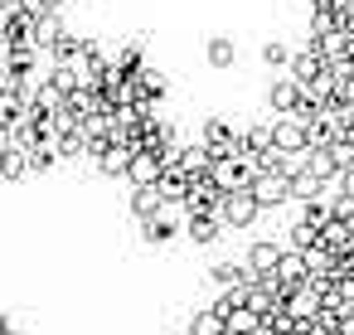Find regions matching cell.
<instances>
[{
	"label": "cell",
	"mask_w": 354,
	"mask_h": 335,
	"mask_svg": "<svg viewBox=\"0 0 354 335\" xmlns=\"http://www.w3.org/2000/svg\"><path fill=\"white\" fill-rule=\"evenodd\" d=\"M267 209L257 204V194H252V185H243V190H233V194H223V209H218V219L228 224V233H243V228H252L257 219H262Z\"/></svg>",
	"instance_id": "cell-1"
},
{
	"label": "cell",
	"mask_w": 354,
	"mask_h": 335,
	"mask_svg": "<svg viewBox=\"0 0 354 335\" xmlns=\"http://www.w3.org/2000/svg\"><path fill=\"white\" fill-rule=\"evenodd\" d=\"M185 224H189V209H185V204H165L156 219H141V238H146L151 248H165L175 233H185Z\"/></svg>",
	"instance_id": "cell-2"
},
{
	"label": "cell",
	"mask_w": 354,
	"mask_h": 335,
	"mask_svg": "<svg viewBox=\"0 0 354 335\" xmlns=\"http://www.w3.org/2000/svg\"><path fill=\"white\" fill-rule=\"evenodd\" d=\"M252 194H257L262 209H286L291 204V175L277 170V165H267V170L252 175Z\"/></svg>",
	"instance_id": "cell-3"
},
{
	"label": "cell",
	"mask_w": 354,
	"mask_h": 335,
	"mask_svg": "<svg viewBox=\"0 0 354 335\" xmlns=\"http://www.w3.org/2000/svg\"><path fill=\"white\" fill-rule=\"evenodd\" d=\"M160 175H165V156H160V146H136L131 170H127V185H160Z\"/></svg>",
	"instance_id": "cell-4"
},
{
	"label": "cell",
	"mask_w": 354,
	"mask_h": 335,
	"mask_svg": "<svg viewBox=\"0 0 354 335\" xmlns=\"http://www.w3.org/2000/svg\"><path fill=\"white\" fill-rule=\"evenodd\" d=\"M209 146H214V156H233V151H243V132L228 122V117H204V132H199Z\"/></svg>",
	"instance_id": "cell-5"
},
{
	"label": "cell",
	"mask_w": 354,
	"mask_h": 335,
	"mask_svg": "<svg viewBox=\"0 0 354 335\" xmlns=\"http://www.w3.org/2000/svg\"><path fill=\"white\" fill-rule=\"evenodd\" d=\"M64 35H68V25H64L59 10H54V15H35V25H30V44H35L39 54H54V49L64 44Z\"/></svg>",
	"instance_id": "cell-6"
},
{
	"label": "cell",
	"mask_w": 354,
	"mask_h": 335,
	"mask_svg": "<svg viewBox=\"0 0 354 335\" xmlns=\"http://www.w3.org/2000/svg\"><path fill=\"white\" fill-rule=\"evenodd\" d=\"M301 102H306V83H296L291 73L272 78V88H267V112H296Z\"/></svg>",
	"instance_id": "cell-7"
},
{
	"label": "cell",
	"mask_w": 354,
	"mask_h": 335,
	"mask_svg": "<svg viewBox=\"0 0 354 335\" xmlns=\"http://www.w3.org/2000/svg\"><path fill=\"white\" fill-rule=\"evenodd\" d=\"M310 146V122L301 112H281L277 117V151H306Z\"/></svg>",
	"instance_id": "cell-8"
},
{
	"label": "cell",
	"mask_w": 354,
	"mask_h": 335,
	"mask_svg": "<svg viewBox=\"0 0 354 335\" xmlns=\"http://www.w3.org/2000/svg\"><path fill=\"white\" fill-rule=\"evenodd\" d=\"M272 277H277V287H281V301H286V291H291V287H301V282L310 277V257H306L301 248H286Z\"/></svg>",
	"instance_id": "cell-9"
},
{
	"label": "cell",
	"mask_w": 354,
	"mask_h": 335,
	"mask_svg": "<svg viewBox=\"0 0 354 335\" xmlns=\"http://www.w3.org/2000/svg\"><path fill=\"white\" fill-rule=\"evenodd\" d=\"M131 156H136V146H131V141H107V146L97 151V170H102L107 180H127Z\"/></svg>",
	"instance_id": "cell-10"
},
{
	"label": "cell",
	"mask_w": 354,
	"mask_h": 335,
	"mask_svg": "<svg viewBox=\"0 0 354 335\" xmlns=\"http://www.w3.org/2000/svg\"><path fill=\"white\" fill-rule=\"evenodd\" d=\"M204 64H209L214 73L238 69V39H233V35H209V39H204Z\"/></svg>",
	"instance_id": "cell-11"
},
{
	"label": "cell",
	"mask_w": 354,
	"mask_h": 335,
	"mask_svg": "<svg viewBox=\"0 0 354 335\" xmlns=\"http://www.w3.org/2000/svg\"><path fill=\"white\" fill-rule=\"evenodd\" d=\"M165 204H170V199L160 194V185H131V194H127V209H131L136 224H141V219H156Z\"/></svg>",
	"instance_id": "cell-12"
},
{
	"label": "cell",
	"mask_w": 354,
	"mask_h": 335,
	"mask_svg": "<svg viewBox=\"0 0 354 335\" xmlns=\"http://www.w3.org/2000/svg\"><path fill=\"white\" fill-rule=\"evenodd\" d=\"M223 233H228V224H223L218 214H189V224H185L189 248H209V243H218Z\"/></svg>",
	"instance_id": "cell-13"
},
{
	"label": "cell",
	"mask_w": 354,
	"mask_h": 335,
	"mask_svg": "<svg viewBox=\"0 0 354 335\" xmlns=\"http://www.w3.org/2000/svg\"><path fill=\"white\" fill-rule=\"evenodd\" d=\"M243 282H262V277L248 267V257H243V262H214V267H209V287H214V291H228V287H243Z\"/></svg>",
	"instance_id": "cell-14"
},
{
	"label": "cell",
	"mask_w": 354,
	"mask_h": 335,
	"mask_svg": "<svg viewBox=\"0 0 354 335\" xmlns=\"http://www.w3.org/2000/svg\"><path fill=\"white\" fill-rule=\"evenodd\" d=\"M281 253H286V243H272V238H257V243L248 248V267H252L257 277H272V272H277V262H281Z\"/></svg>",
	"instance_id": "cell-15"
},
{
	"label": "cell",
	"mask_w": 354,
	"mask_h": 335,
	"mask_svg": "<svg viewBox=\"0 0 354 335\" xmlns=\"http://www.w3.org/2000/svg\"><path fill=\"white\" fill-rule=\"evenodd\" d=\"M291 54H296V49H291L281 35H267V39L257 44V59H262V69H277V73H286V69H291Z\"/></svg>",
	"instance_id": "cell-16"
},
{
	"label": "cell",
	"mask_w": 354,
	"mask_h": 335,
	"mask_svg": "<svg viewBox=\"0 0 354 335\" xmlns=\"http://www.w3.org/2000/svg\"><path fill=\"white\" fill-rule=\"evenodd\" d=\"M136 78H141V88H146V98H165V93H170V78H165V69H156V64H141Z\"/></svg>",
	"instance_id": "cell-17"
},
{
	"label": "cell",
	"mask_w": 354,
	"mask_h": 335,
	"mask_svg": "<svg viewBox=\"0 0 354 335\" xmlns=\"http://www.w3.org/2000/svg\"><path fill=\"white\" fill-rule=\"evenodd\" d=\"M228 330H238V335H257V330H262V311H252V306L228 311Z\"/></svg>",
	"instance_id": "cell-18"
},
{
	"label": "cell",
	"mask_w": 354,
	"mask_h": 335,
	"mask_svg": "<svg viewBox=\"0 0 354 335\" xmlns=\"http://www.w3.org/2000/svg\"><path fill=\"white\" fill-rule=\"evenodd\" d=\"M339 190H344V194H354V165H349V170L339 175Z\"/></svg>",
	"instance_id": "cell-19"
},
{
	"label": "cell",
	"mask_w": 354,
	"mask_h": 335,
	"mask_svg": "<svg viewBox=\"0 0 354 335\" xmlns=\"http://www.w3.org/2000/svg\"><path fill=\"white\" fill-rule=\"evenodd\" d=\"M180 335H194V330H189V325H185V330H180Z\"/></svg>",
	"instance_id": "cell-20"
}]
</instances>
